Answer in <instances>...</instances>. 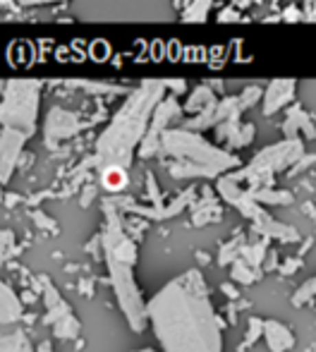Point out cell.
<instances>
[{
    "instance_id": "cell-1",
    "label": "cell",
    "mask_w": 316,
    "mask_h": 352,
    "mask_svg": "<svg viewBox=\"0 0 316 352\" xmlns=\"http://www.w3.org/2000/svg\"><path fill=\"white\" fill-rule=\"evenodd\" d=\"M106 182L111 187H120L122 185V173H111V175L106 177Z\"/></svg>"
}]
</instances>
